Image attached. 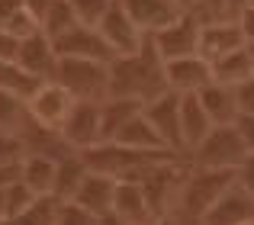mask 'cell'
<instances>
[{
    "mask_svg": "<svg viewBox=\"0 0 254 225\" xmlns=\"http://www.w3.org/2000/svg\"><path fill=\"white\" fill-rule=\"evenodd\" d=\"M52 42H55L58 58H87V61H106V64L116 58L113 49L106 45V39L100 36L97 26L77 23V26H71L68 32H62L58 39H52Z\"/></svg>",
    "mask_w": 254,
    "mask_h": 225,
    "instance_id": "obj_9",
    "label": "cell"
},
{
    "mask_svg": "<svg viewBox=\"0 0 254 225\" xmlns=\"http://www.w3.org/2000/svg\"><path fill=\"white\" fill-rule=\"evenodd\" d=\"M55 170H58V158L39 155V151H26L23 161H19V180H23L36 196H52Z\"/></svg>",
    "mask_w": 254,
    "mask_h": 225,
    "instance_id": "obj_19",
    "label": "cell"
},
{
    "mask_svg": "<svg viewBox=\"0 0 254 225\" xmlns=\"http://www.w3.org/2000/svg\"><path fill=\"white\" fill-rule=\"evenodd\" d=\"M52 3H55V0H26V13H29V16L36 19V26H39V29H42V19L49 16Z\"/></svg>",
    "mask_w": 254,
    "mask_h": 225,
    "instance_id": "obj_37",
    "label": "cell"
},
{
    "mask_svg": "<svg viewBox=\"0 0 254 225\" xmlns=\"http://www.w3.org/2000/svg\"><path fill=\"white\" fill-rule=\"evenodd\" d=\"M251 6H254V0H251Z\"/></svg>",
    "mask_w": 254,
    "mask_h": 225,
    "instance_id": "obj_46",
    "label": "cell"
},
{
    "mask_svg": "<svg viewBox=\"0 0 254 225\" xmlns=\"http://www.w3.org/2000/svg\"><path fill=\"white\" fill-rule=\"evenodd\" d=\"M10 219V209H6V190H0V225Z\"/></svg>",
    "mask_w": 254,
    "mask_h": 225,
    "instance_id": "obj_40",
    "label": "cell"
},
{
    "mask_svg": "<svg viewBox=\"0 0 254 225\" xmlns=\"http://www.w3.org/2000/svg\"><path fill=\"white\" fill-rule=\"evenodd\" d=\"M174 6H177L180 13H193L196 10V0H174Z\"/></svg>",
    "mask_w": 254,
    "mask_h": 225,
    "instance_id": "obj_41",
    "label": "cell"
},
{
    "mask_svg": "<svg viewBox=\"0 0 254 225\" xmlns=\"http://www.w3.org/2000/svg\"><path fill=\"white\" fill-rule=\"evenodd\" d=\"M242 225H254V219H248V222H242Z\"/></svg>",
    "mask_w": 254,
    "mask_h": 225,
    "instance_id": "obj_45",
    "label": "cell"
},
{
    "mask_svg": "<svg viewBox=\"0 0 254 225\" xmlns=\"http://www.w3.org/2000/svg\"><path fill=\"white\" fill-rule=\"evenodd\" d=\"M142 110H145V103L129 100V97H106V100L100 103V116H103V142H113L116 132L123 129L126 122H132Z\"/></svg>",
    "mask_w": 254,
    "mask_h": 225,
    "instance_id": "obj_24",
    "label": "cell"
},
{
    "mask_svg": "<svg viewBox=\"0 0 254 225\" xmlns=\"http://www.w3.org/2000/svg\"><path fill=\"white\" fill-rule=\"evenodd\" d=\"M71 26H77V13H74V3L71 0H55L49 10V16L42 19V32L49 39H58L62 32H68Z\"/></svg>",
    "mask_w": 254,
    "mask_h": 225,
    "instance_id": "obj_26",
    "label": "cell"
},
{
    "mask_svg": "<svg viewBox=\"0 0 254 225\" xmlns=\"http://www.w3.org/2000/svg\"><path fill=\"white\" fill-rule=\"evenodd\" d=\"M164 77H168V90H174V94H199L203 87L212 84V64L196 52V55L164 61Z\"/></svg>",
    "mask_w": 254,
    "mask_h": 225,
    "instance_id": "obj_12",
    "label": "cell"
},
{
    "mask_svg": "<svg viewBox=\"0 0 254 225\" xmlns=\"http://www.w3.org/2000/svg\"><path fill=\"white\" fill-rule=\"evenodd\" d=\"M151 225H177V222H174V219H171V216H158V219H155V222H151Z\"/></svg>",
    "mask_w": 254,
    "mask_h": 225,
    "instance_id": "obj_43",
    "label": "cell"
},
{
    "mask_svg": "<svg viewBox=\"0 0 254 225\" xmlns=\"http://www.w3.org/2000/svg\"><path fill=\"white\" fill-rule=\"evenodd\" d=\"M196 13L203 23H212V19H229V0H196Z\"/></svg>",
    "mask_w": 254,
    "mask_h": 225,
    "instance_id": "obj_31",
    "label": "cell"
},
{
    "mask_svg": "<svg viewBox=\"0 0 254 225\" xmlns=\"http://www.w3.org/2000/svg\"><path fill=\"white\" fill-rule=\"evenodd\" d=\"M87 161H84V155L81 151H71V155H64V158H58V170H55V187H52V196L55 200H74V193H77V187L84 183V177H87Z\"/></svg>",
    "mask_w": 254,
    "mask_h": 225,
    "instance_id": "obj_21",
    "label": "cell"
},
{
    "mask_svg": "<svg viewBox=\"0 0 254 225\" xmlns=\"http://www.w3.org/2000/svg\"><path fill=\"white\" fill-rule=\"evenodd\" d=\"M113 142L126 145V148H138V151H171L168 145L161 142V135L155 132V125L145 119V110L138 112L132 122H126L123 129L116 132V138H113Z\"/></svg>",
    "mask_w": 254,
    "mask_h": 225,
    "instance_id": "obj_22",
    "label": "cell"
},
{
    "mask_svg": "<svg viewBox=\"0 0 254 225\" xmlns=\"http://www.w3.org/2000/svg\"><path fill=\"white\" fill-rule=\"evenodd\" d=\"M248 77H254V61H251V49H235L229 55H222L219 61H212V81L229 84V87H238Z\"/></svg>",
    "mask_w": 254,
    "mask_h": 225,
    "instance_id": "obj_23",
    "label": "cell"
},
{
    "mask_svg": "<svg viewBox=\"0 0 254 225\" xmlns=\"http://www.w3.org/2000/svg\"><path fill=\"white\" fill-rule=\"evenodd\" d=\"M55 81L74 100L103 103L110 97V64L106 61H87V58H62L58 71H55Z\"/></svg>",
    "mask_w": 254,
    "mask_h": 225,
    "instance_id": "obj_3",
    "label": "cell"
},
{
    "mask_svg": "<svg viewBox=\"0 0 254 225\" xmlns=\"http://www.w3.org/2000/svg\"><path fill=\"white\" fill-rule=\"evenodd\" d=\"M235 180H238L235 170L190 168V174H187L184 187H180L177 203H180V209H184V213L199 225V219H203V216L212 209V203H216L219 196H222V193H225V190H229Z\"/></svg>",
    "mask_w": 254,
    "mask_h": 225,
    "instance_id": "obj_2",
    "label": "cell"
},
{
    "mask_svg": "<svg viewBox=\"0 0 254 225\" xmlns=\"http://www.w3.org/2000/svg\"><path fill=\"white\" fill-rule=\"evenodd\" d=\"M97 29H100V36L106 39V45L113 49V55H135V52L142 49L145 36H148V32L138 29V23L126 13V6L119 3V0L106 10V16L100 19Z\"/></svg>",
    "mask_w": 254,
    "mask_h": 225,
    "instance_id": "obj_10",
    "label": "cell"
},
{
    "mask_svg": "<svg viewBox=\"0 0 254 225\" xmlns=\"http://www.w3.org/2000/svg\"><path fill=\"white\" fill-rule=\"evenodd\" d=\"M245 158H248V145L235 125H212L209 135L190 151L193 168H212V170H238Z\"/></svg>",
    "mask_w": 254,
    "mask_h": 225,
    "instance_id": "obj_4",
    "label": "cell"
},
{
    "mask_svg": "<svg viewBox=\"0 0 254 225\" xmlns=\"http://www.w3.org/2000/svg\"><path fill=\"white\" fill-rule=\"evenodd\" d=\"M23 10H26V0H0V29H6Z\"/></svg>",
    "mask_w": 254,
    "mask_h": 225,
    "instance_id": "obj_34",
    "label": "cell"
},
{
    "mask_svg": "<svg viewBox=\"0 0 254 225\" xmlns=\"http://www.w3.org/2000/svg\"><path fill=\"white\" fill-rule=\"evenodd\" d=\"M58 52H55V42L45 36L42 29H36L32 36H26L19 42V52H16V64L19 71L32 77V81H55V71H58Z\"/></svg>",
    "mask_w": 254,
    "mask_h": 225,
    "instance_id": "obj_8",
    "label": "cell"
},
{
    "mask_svg": "<svg viewBox=\"0 0 254 225\" xmlns=\"http://www.w3.org/2000/svg\"><path fill=\"white\" fill-rule=\"evenodd\" d=\"M36 203V193H32L29 187H26L23 180H16L13 187H6V209H10V219H16V216H23L26 209Z\"/></svg>",
    "mask_w": 254,
    "mask_h": 225,
    "instance_id": "obj_30",
    "label": "cell"
},
{
    "mask_svg": "<svg viewBox=\"0 0 254 225\" xmlns=\"http://www.w3.org/2000/svg\"><path fill=\"white\" fill-rule=\"evenodd\" d=\"M100 225H129V222H123V219H116V216H103V219H100Z\"/></svg>",
    "mask_w": 254,
    "mask_h": 225,
    "instance_id": "obj_42",
    "label": "cell"
},
{
    "mask_svg": "<svg viewBox=\"0 0 254 225\" xmlns=\"http://www.w3.org/2000/svg\"><path fill=\"white\" fill-rule=\"evenodd\" d=\"M119 3L126 6V13L138 23L142 32H158L161 26H168L174 16H180L174 0H119Z\"/></svg>",
    "mask_w": 254,
    "mask_h": 225,
    "instance_id": "obj_20",
    "label": "cell"
},
{
    "mask_svg": "<svg viewBox=\"0 0 254 225\" xmlns=\"http://www.w3.org/2000/svg\"><path fill=\"white\" fill-rule=\"evenodd\" d=\"M235 174H238V183H242V187L254 196V151H248V158H245V161L238 164Z\"/></svg>",
    "mask_w": 254,
    "mask_h": 225,
    "instance_id": "obj_35",
    "label": "cell"
},
{
    "mask_svg": "<svg viewBox=\"0 0 254 225\" xmlns=\"http://www.w3.org/2000/svg\"><path fill=\"white\" fill-rule=\"evenodd\" d=\"M235 129L242 132V138H245V145H248V151H254V116H238Z\"/></svg>",
    "mask_w": 254,
    "mask_h": 225,
    "instance_id": "obj_38",
    "label": "cell"
},
{
    "mask_svg": "<svg viewBox=\"0 0 254 225\" xmlns=\"http://www.w3.org/2000/svg\"><path fill=\"white\" fill-rule=\"evenodd\" d=\"M113 216L129 225H151L158 219L145 196L138 180H116V196H113Z\"/></svg>",
    "mask_w": 254,
    "mask_h": 225,
    "instance_id": "obj_15",
    "label": "cell"
},
{
    "mask_svg": "<svg viewBox=\"0 0 254 225\" xmlns=\"http://www.w3.org/2000/svg\"><path fill=\"white\" fill-rule=\"evenodd\" d=\"M62 138L68 142L71 151H90L103 142V116H100V103L93 100H74L68 119L62 125Z\"/></svg>",
    "mask_w": 254,
    "mask_h": 225,
    "instance_id": "obj_6",
    "label": "cell"
},
{
    "mask_svg": "<svg viewBox=\"0 0 254 225\" xmlns=\"http://www.w3.org/2000/svg\"><path fill=\"white\" fill-rule=\"evenodd\" d=\"M199 29H203V19H199L196 13H180L168 26H161L158 32H148V36H151V42H155L158 55H161L164 61H174V58H184V55H196Z\"/></svg>",
    "mask_w": 254,
    "mask_h": 225,
    "instance_id": "obj_5",
    "label": "cell"
},
{
    "mask_svg": "<svg viewBox=\"0 0 254 225\" xmlns=\"http://www.w3.org/2000/svg\"><path fill=\"white\" fill-rule=\"evenodd\" d=\"M235 94H238V110H242V116H254V77H248L245 84H238Z\"/></svg>",
    "mask_w": 254,
    "mask_h": 225,
    "instance_id": "obj_33",
    "label": "cell"
},
{
    "mask_svg": "<svg viewBox=\"0 0 254 225\" xmlns=\"http://www.w3.org/2000/svg\"><path fill=\"white\" fill-rule=\"evenodd\" d=\"M145 119L155 125V132L161 135V142L174 155H184V142H180V94L164 90L161 97L148 100L145 103Z\"/></svg>",
    "mask_w": 254,
    "mask_h": 225,
    "instance_id": "obj_11",
    "label": "cell"
},
{
    "mask_svg": "<svg viewBox=\"0 0 254 225\" xmlns=\"http://www.w3.org/2000/svg\"><path fill=\"white\" fill-rule=\"evenodd\" d=\"M196 97H199V103H203V110L209 112L212 125H235L238 116H242V110H238V94L229 84L212 81L209 87H203Z\"/></svg>",
    "mask_w": 254,
    "mask_h": 225,
    "instance_id": "obj_18",
    "label": "cell"
},
{
    "mask_svg": "<svg viewBox=\"0 0 254 225\" xmlns=\"http://www.w3.org/2000/svg\"><path fill=\"white\" fill-rule=\"evenodd\" d=\"M55 225H100V216L87 213L84 206H77L74 200H64L62 206H58V219Z\"/></svg>",
    "mask_w": 254,
    "mask_h": 225,
    "instance_id": "obj_29",
    "label": "cell"
},
{
    "mask_svg": "<svg viewBox=\"0 0 254 225\" xmlns=\"http://www.w3.org/2000/svg\"><path fill=\"white\" fill-rule=\"evenodd\" d=\"M71 3H74L77 23H84V26H100V19L106 16V10H110L116 0H71Z\"/></svg>",
    "mask_w": 254,
    "mask_h": 225,
    "instance_id": "obj_28",
    "label": "cell"
},
{
    "mask_svg": "<svg viewBox=\"0 0 254 225\" xmlns=\"http://www.w3.org/2000/svg\"><path fill=\"white\" fill-rule=\"evenodd\" d=\"M19 42H23V39H19V36H13L10 29H0V61H10V64H16Z\"/></svg>",
    "mask_w": 254,
    "mask_h": 225,
    "instance_id": "obj_32",
    "label": "cell"
},
{
    "mask_svg": "<svg viewBox=\"0 0 254 225\" xmlns=\"http://www.w3.org/2000/svg\"><path fill=\"white\" fill-rule=\"evenodd\" d=\"M245 32L242 26H238V19H212V23H203V29H199V55L206 58V61H219L222 55H229V52L235 49H245Z\"/></svg>",
    "mask_w": 254,
    "mask_h": 225,
    "instance_id": "obj_13",
    "label": "cell"
},
{
    "mask_svg": "<svg viewBox=\"0 0 254 225\" xmlns=\"http://www.w3.org/2000/svg\"><path fill=\"white\" fill-rule=\"evenodd\" d=\"M58 206H62V200H55V196H36V203L23 216H16V222L19 225H55Z\"/></svg>",
    "mask_w": 254,
    "mask_h": 225,
    "instance_id": "obj_27",
    "label": "cell"
},
{
    "mask_svg": "<svg viewBox=\"0 0 254 225\" xmlns=\"http://www.w3.org/2000/svg\"><path fill=\"white\" fill-rule=\"evenodd\" d=\"M212 132V119L203 110L196 94H184L180 97V142H184V155L190 158V151L203 142Z\"/></svg>",
    "mask_w": 254,
    "mask_h": 225,
    "instance_id": "obj_17",
    "label": "cell"
},
{
    "mask_svg": "<svg viewBox=\"0 0 254 225\" xmlns=\"http://www.w3.org/2000/svg\"><path fill=\"white\" fill-rule=\"evenodd\" d=\"M164 90H168L164 58L158 55L151 36H145L135 55H116L110 61V97H129V100L148 103Z\"/></svg>",
    "mask_w": 254,
    "mask_h": 225,
    "instance_id": "obj_1",
    "label": "cell"
},
{
    "mask_svg": "<svg viewBox=\"0 0 254 225\" xmlns=\"http://www.w3.org/2000/svg\"><path fill=\"white\" fill-rule=\"evenodd\" d=\"M113 196H116V177L100 174V170H87L84 183L74 193V203L84 206L87 213H93V216L103 219V216L113 213Z\"/></svg>",
    "mask_w": 254,
    "mask_h": 225,
    "instance_id": "obj_16",
    "label": "cell"
},
{
    "mask_svg": "<svg viewBox=\"0 0 254 225\" xmlns=\"http://www.w3.org/2000/svg\"><path fill=\"white\" fill-rule=\"evenodd\" d=\"M238 26H242V32H245V42L254 45V6H248V10L238 16Z\"/></svg>",
    "mask_w": 254,
    "mask_h": 225,
    "instance_id": "obj_39",
    "label": "cell"
},
{
    "mask_svg": "<svg viewBox=\"0 0 254 225\" xmlns=\"http://www.w3.org/2000/svg\"><path fill=\"white\" fill-rule=\"evenodd\" d=\"M248 219H254V196L235 180L212 203V209L199 219V225H242Z\"/></svg>",
    "mask_w": 254,
    "mask_h": 225,
    "instance_id": "obj_14",
    "label": "cell"
},
{
    "mask_svg": "<svg viewBox=\"0 0 254 225\" xmlns=\"http://www.w3.org/2000/svg\"><path fill=\"white\" fill-rule=\"evenodd\" d=\"M248 49H251V61H254V45H248Z\"/></svg>",
    "mask_w": 254,
    "mask_h": 225,
    "instance_id": "obj_44",
    "label": "cell"
},
{
    "mask_svg": "<svg viewBox=\"0 0 254 225\" xmlns=\"http://www.w3.org/2000/svg\"><path fill=\"white\" fill-rule=\"evenodd\" d=\"M26 122H29L26 97L0 87V132H3V135H19V132L26 129Z\"/></svg>",
    "mask_w": 254,
    "mask_h": 225,
    "instance_id": "obj_25",
    "label": "cell"
},
{
    "mask_svg": "<svg viewBox=\"0 0 254 225\" xmlns=\"http://www.w3.org/2000/svg\"><path fill=\"white\" fill-rule=\"evenodd\" d=\"M19 161H23V158H16V161H0V190L13 187V183L19 180Z\"/></svg>",
    "mask_w": 254,
    "mask_h": 225,
    "instance_id": "obj_36",
    "label": "cell"
},
{
    "mask_svg": "<svg viewBox=\"0 0 254 225\" xmlns=\"http://www.w3.org/2000/svg\"><path fill=\"white\" fill-rule=\"evenodd\" d=\"M29 107V119L42 129H52V132H62L64 119H68L71 107H74V97L62 87L58 81H42L36 87V94L26 100Z\"/></svg>",
    "mask_w": 254,
    "mask_h": 225,
    "instance_id": "obj_7",
    "label": "cell"
}]
</instances>
